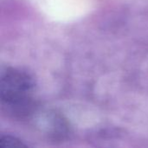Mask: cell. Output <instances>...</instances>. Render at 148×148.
Wrapping results in <instances>:
<instances>
[{"mask_svg":"<svg viewBox=\"0 0 148 148\" xmlns=\"http://www.w3.org/2000/svg\"><path fill=\"white\" fill-rule=\"evenodd\" d=\"M34 82L27 73L16 69H7L1 74L0 97L3 108L11 114H23L31 105Z\"/></svg>","mask_w":148,"mask_h":148,"instance_id":"6da1fadb","label":"cell"},{"mask_svg":"<svg viewBox=\"0 0 148 148\" xmlns=\"http://www.w3.org/2000/svg\"><path fill=\"white\" fill-rule=\"evenodd\" d=\"M27 147L20 140L11 136H2L0 139V148H23Z\"/></svg>","mask_w":148,"mask_h":148,"instance_id":"7a4b0ae2","label":"cell"}]
</instances>
